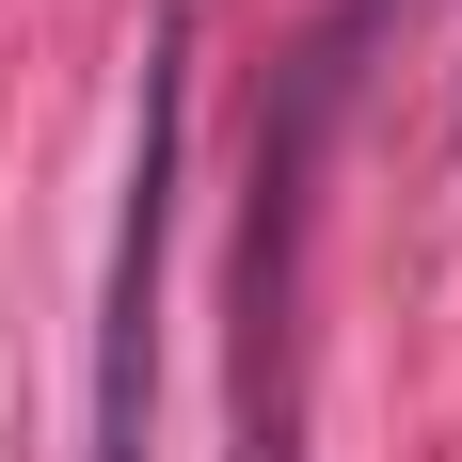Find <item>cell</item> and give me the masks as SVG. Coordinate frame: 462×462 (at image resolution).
<instances>
[{"mask_svg": "<svg viewBox=\"0 0 462 462\" xmlns=\"http://www.w3.org/2000/svg\"><path fill=\"white\" fill-rule=\"evenodd\" d=\"M176 112H191V16L143 32V112H128V224H112V303H96V447L143 462V383H160V255H176Z\"/></svg>", "mask_w": 462, "mask_h": 462, "instance_id": "obj_1", "label": "cell"}]
</instances>
